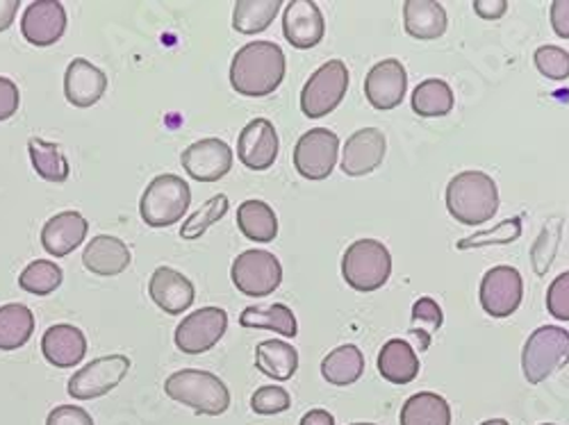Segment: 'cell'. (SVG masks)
I'll return each instance as SVG.
<instances>
[{
  "label": "cell",
  "instance_id": "45",
  "mask_svg": "<svg viewBox=\"0 0 569 425\" xmlns=\"http://www.w3.org/2000/svg\"><path fill=\"white\" fill-rule=\"evenodd\" d=\"M551 28L558 37L569 39V0H553L551 6Z\"/></svg>",
  "mask_w": 569,
  "mask_h": 425
},
{
  "label": "cell",
  "instance_id": "11",
  "mask_svg": "<svg viewBox=\"0 0 569 425\" xmlns=\"http://www.w3.org/2000/svg\"><path fill=\"white\" fill-rule=\"evenodd\" d=\"M228 330V314L221 307H201L187 314L176 327V346L187 355L208 353Z\"/></svg>",
  "mask_w": 569,
  "mask_h": 425
},
{
  "label": "cell",
  "instance_id": "27",
  "mask_svg": "<svg viewBox=\"0 0 569 425\" xmlns=\"http://www.w3.org/2000/svg\"><path fill=\"white\" fill-rule=\"evenodd\" d=\"M237 225H240L242 234L251 242L269 244L278 237V216L264 201L251 199L237 208Z\"/></svg>",
  "mask_w": 569,
  "mask_h": 425
},
{
  "label": "cell",
  "instance_id": "33",
  "mask_svg": "<svg viewBox=\"0 0 569 425\" xmlns=\"http://www.w3.org/2000/svg\"><path fill=\"white\" fill-rule=\"evenodd\" d=\"M28 153H30L32 169L37 171L39 178H43L46 182H53V184L67 182L71 169H69V162L58 144L32 136L28 141Z\"/></svg>",
  "mask_w": 569,
  "mask_h": 425
},
{
  "label": "cell",
  "instance_id": "14",
  "mask_svg": "<svg viewBox=\"0 0 569 425\" xmlns=\"http://www.w3.org/2000/svg\"><path fill=\"white\" fill-rule=\"evenodd\" d=\"M406 91H408V73H406V67L395 58L373 64L365 78V97L371 103V108L381 112L399 108Z\"/></svg>",
  "mask_w": 569,
  "mask_h": 425
},
{
  "label": "cell",
  "instance_id": "8",
  "mask_svg": "<svg viewBox=\"0 0 569 425\" xmlns=\"http://www.w3.org/2000/svg\"><path fill=\"white\" fill-rule=\"evenodd\" d=\"M230 280L240 294L262 298L280 287L282 266L269 251H244L232 262Z\"/></svg>",
  "mask_w": 569,
  "mask_h": 425
},
{
  "label": "cell",
  "instance_id": "4",
  "mask_svg": "<svg viewBox=\"0 0 569 425\" xmlns=\"http://www.w3.org/2000/svg\"><path fill=\"white\" fill-rule=\"evenodd\" d=\"M392 273V255L378 240L353 242L342 257V277L356 292L381 290Z\"/></svg>",
  "mask_w": 569,
  "mask_h": 425
},
{
  "label": "cell",
  "instance_id": "39",
  "mask_svg": "<svg viewBox=\"0 0 569 425\" xmlns=\"http://www.w3.org/2000/svg\"><path fill=\"white\" fill-rule=\"evenodd\" d=\"M538 71L549 80H567L569 78V53L560 45H540L533 55Z\"/></svg>",
  "mask_w": 569,
  "mask_h": 425
},
{
  "label": "cell",
  "instance_id": "18",
  "mask_svg": "<svg viewBox=\"0 0 569 425\" xmlns=\"http://www.w3.org/2000/svg\"><path fill=\"white\" fill-rule=\"evenodd\" d=\"M282 34L299 51L315 49L326 34V21L319 6L310 3V0L290 3L282 14Z\"/></svg>",
  "mask_w": 569,
  "mask_h": 425
},
{
  "label": "cell",
  "instance_id": "42",
  "mask_svg": "<svg viewBox=\"0 0 569 425\" xmlns=\"http://www.w3.org/2000/svg\"><path fill=\"white\" fill-rule=\"evenodd\" d=\"M547 310L558 321H569V271L560 273L547 290Z\"/></svg>",
  "mask_w": 569,
  "mask_h": 425
},
{
  "label": "cell",
  "instance_id": "50",
  "mask_svg": "<svg viewBox=\"0 0 569 425\" xmlns=\"http://www.w3.org/2000/svg\"><path fill=\"white\" fill-rule=\"evenodd\" d=\"M349 425H376V423H349Z\"/></svg>",
  "mask_w": 569,
  "mask_h": 425
},
{
  "label": "cell",
  "instance_id": "23",
  "mask_svg": "<svg viewBox=\"0 0 569 425\" xmlns=\"http://www.w3.org/2000/svg\"><path fill=\"white\" fill-rule=\"evenodd\" d=\"M130 249L119 237H112V234H99V237H93L82 253L84 269L101 277L121 275L130 266Z\"/></svg>",
  "mask_w": 569,
  "mask_h": 425
},
{
  "label": "cell",
  "instance_id": "3",
  "mask_svg": "<svg viewBox=\"0 0 569 425\" xmlns=\"http://www.w3.org/2000/svg\"><path fill=\"white\" fill-rule=\"evenodd\" d=\"M164 394L203 416H219L230 407V392L219 375L199 368H182L167 377Z\"/></svg>",
  "mask_w": 569,
  "mask_h": 425
},
{
  "label": "cell",
  "instance_id": "1",
  "mask_svg": "<svg viewBox=\"0 0 569 425\" xmlns=\"http://www.w3.org/2000/svg\"><path fill=\"white\" fill-rule=\"evenodd\" d=\"M284 69L288 62L278 43L251 41L242 45L230 62V84L242 97L262 99L280 87Z\"/></svg>",
  "mask_w": 569,
  "mask_h": 425
},
{
  "label": "cell",
  "instance_id": "15",
  "mask_svg": "<svg viewBox=\"0 0 569 425\" xmlns=\"http://www.w3.org/2000/svg\"><path fill=\"white\" fill-rule=\"evenodd\" d=\"M388 153L386 134L378 128L356 130L342 149V171L351 178H362L383 164Z\"/></svg>",
  "mask_w": 569,
  "mask_h": 425
},
{
  "label": "cell",
  "instance_id": "38",
  "mask_svg": "<svg viewBox=\"0 0 569 425\" xmlns=\"http://www.w3.org/2000/svg\"><path fill=\"white\" fill-rule=\"evenodd\" d=\"M521 237V219L512 216L503 223H499L492 230H483L471 234L467 240L458 242V251H469V249H486V246H508Z\"/></svg>",
  "mask_w": 569,
  "mask_h": 425
},
{
  "label": "cell",
  "instance_id": "19",
  "mask_svg": "<svg viewBox=\"0 0 569 425\" xmlns=\"http://www.w3.org/2000/svg\"><path fill=\"white\" fill-rule=\"evenodd\" d=\"M149 294H151L153 303L171 316L187 312L194 305V298H197V290L192 285V280L171 266H158L153 271L151 282H149Z\"/></svg>",
  "mask_w": 569,
  "mask_h": 425
},
{
  "label": "cell",
  "instance_id": "34",
  "mask_svg": "<svg viewBox=\"0 0 569 425\" xmlns=\"http://www.w3.org/2000/svg\"><path fill=\"white\" fill-rule=\"evenodd\" d=\"M280 0H240L232 10V28L242 34L264 32L278 17Z\"/></svg>",
  "mask_w": 569,
  "mask_h": 425
},
{
  "label": "cell",
  "instance_id": "24",
  "mask_svg": "<svg viewBox=\"0 0 569 425\" xmlns=\"http://www.w3.org/2000/svg\"><path fill=\"white\" fill-rule=\"evenodd\" d=\"M406 32L419 41H431L447 32V10L436 0H408L403 6Z\"/></svg>",
  "mask_w": 569,
  "mask_h": 425
},
{
  "label": "cell",
  "instance_id": "47",
  "mask_svg": "<svg viewBox=\"0 0 569 425\" xmlns=\"http://www.w3.org/2000/svg\"><path fill=\"white\" fill-rule=\"evenodd\" d=\"M19 12V0H0V32H6Z\"/></svg>",
  "mask_w": 569,
  "mask_h": 425
},
{
  "label": "cell",
  "instance_id": "17",
  "mask_svg": "<svg viewBox=\"0 0 569 425\" xmlns=\"http://www.w3.org/2000/svg\"><path fill=\"white\" fill-rule=\"evenodd\" d=\"M67 32V10L58 0H34L23 12L21 34L32 45H53Z\"/></svg>",
  "mask_w": 569,
  "mask_h": 425
},
{
  "label": "cell",
  "instance_id": "35",
  "mask_svg": "<svg viewBox=\"0 0 569 425\" xmlns=\"http://www.w3.org/2000/svg\"><path fill=\"white\" fill-rule=\"evenodd\" d=\"M442 323H445L442 307L433 298L423 296L412 305V327L408 330V335L415 340L419 351H426L431 346L433 333H438Z\"/></svg>",
  "mask_w": 569,
  "mask_h": 425
},
{
  "label": "cell",
  "instance_id": "49",
  "mask_svg": "<svg viewBox=\"0 0 569 425\" xmlns=\"http://www.w3.org/2000/svg\"><path fill=\"white\" fill-rule=\"evenodd\" d=\"M481 425H510L506 418H490V421H483Z\"/></svg>",
  "mask_w": 569,
  "mask_h": 425
},
{
  "label": "cell",
  "instance_id": "16",
  "mask_svg": "<svg viewBox=\"0 0 569 425\" xmlns=\"http://www.w3.org/2000/svg\"><path fill=\"white\" fill-rule=\"evenodd\" d=\"M278 132L269 119H253L237 139V158L251 171H267L278 160Z\"/></svg>",
  "mask_w": 569,
  "mask_h": 425
},
{
  "label": "cell",
  "instance_id": "7",
  "mask_svg": "<svg viewBox=\"0 0 569 425\" xmlns=\"http://www.w3.org/2000/svg\"><path fill=\"white\" fill-rule=\"evenodd\" d=\"M349 69L342 60H330L319 67L301 91V110L308 119H321L333 112L347 97Z\"/></svg>",
  "mask_w": 569,
  "mask_h": 425
},
{
  "label": "cell",
  "instance_id": "12",
  "mask_svg": "<svg viewBox=\"0 0 569 425\" xmlns=\"http://www.w3.org/2000/svg\"><path fill=\"white\" fill-rule=\"evenodd\" d=\"M481 307L495 316L506 318L517 312L525 298V280L512 266H495L481 280Z\"/></svg>",
  "mask_w": 569,
  "mask_h": 425
},
{
  "label": "cell",
  "instance_id": "37",
  "mask_svg": "<svg viewBox=\"0 0 569 425\" xmlns=\"http://www.w3.org/2000/svg\"><path fill=\"white\" fill-rule=\"evenodd\" d=\"M230 210V203H228V196L226 194H217L212 196L201 210H197L192 216H189L182 227H180V237L187 240V242H194V240H201L203 234L214 225L219 223Z\"/></svg>",
  "mask_w": 569,
  "mask_h": 425
},
{
  "label": "cell",
  "instance_id": "29",
  "mask_svg": "<svg viewBox=\"0 0 569 425\" xmlns=\"http://www.w3.org/2000/svg\"><path fill=\"white\" fill-rule=\"evenodd\" d=\"M256 366L260 373H264L271 381L284 383L297 373L299 368V353L290 344L269 340L258 344L256 348Z\"/></svg>",
  "mask_w": 569,
  "mask_h": 425
},
{
  "label": "cell",
  "instance_id": "26",
  "mask_svg": "<svg viewBox=\"0 0 569 425\" xmlns=\"http://www.w3.org/2000/svg\"><path fill=\"white\" fill-rule=\"evenodd\" d=\"M365 373V355L358 346L345 344L330 351L321 362V375L328 385L349 387L356 385Z\"/></svg>",
  "mask_w": 569,
  "mask_h": 425
},
{
  "label": "cell",
  "instance_id": "51",
  "mask_svg": "<svg viewBox=\"0 0 569 425\" xmlns=\"http://www.w3.org/2000/svg\"><path fill=\"white\" fill-rule=\"evenodd\" d=\"M542 425H553V423H542Z\"/></svg>",
  "mask_w": 569,
  "mask_h": 425
},
{
  "label": "cell",
  "instance_id": "25",
  "mask_svg": "<svg viewBox=\"0 0 569 425\" xmlns=\"http://www.w3.org/2000/svg\"><path fill=\"white\" fill-rule=\"evenodd\" d=\"M419 357L403 340H390L378 353V373L392 385H410L419 375Z\"/></svg>",
  "mask_w": 569,
  "mask_h": 425
},
{
  "label": "cell",
  "instance_id": "9",
  "mask_svg": "<svg viewBox=\"0 0 569 425\" xmlns=\"http://www.w3.org/2000/svg\"><path fill=\"white\" fill-rule=\"evenodd\" d=\"M128 371H130V360L126 355L97 357L69 377L67 392L76 401L101 398L121 385Z\"/></svg>",
  "mask_w": 569,
  "mask_h": 425
},
{
  "label": "cell",
  "instance_id": "44",
  "mask_svg": "<svg viewBox=\"0 0 569 425\" xmlns=\"http://www.w3.org/2000/svg\"><path fill=\"white\" fill-rule=\"evenodd\" d=\"M21 93L14 80L0 75V121H8L19 112Z\"/></svg>",
  "mask_w": 569,
  "mask_h": 425
},
{
  "label": "cell",
  "instance_id": "20",
  "mask_svg": "<svg viewBox=\"0 0 569 425\" xmlns=\"http://www.w3.org/2000/svg\"><path fill=\"white\" fill-rule=\"evenodd\" d=\"M108 89V75L87 62L84 58H76L64 73V97L73 108H91L97 105Z\"/></svg>",
  "mask_w": 569,
  "mask_h": 425
},
{
  "label": "cell",
  "instance_id": "30",
  "mask_svg": "<svg viewBox=\"0 0 569 425\" xmlns=\"http://www.w3.org/2000/svg\"><path fill=\"white\" fill-rule=\"evenodd\" d=\"M240 325L251 330H273V333L290 340L299 335V323L295 312L282 303H273L267 307H247L240 314Z\"/></svg>",
  "mask_w": 569,
  "mask_h": 425
},
{
  "label": "cell",
  "instance_id": "6",
  "mask_svg": "<svg viewBox=\"0 0 569 425\" xmlns=\"http://www.w3.org/2000/svg\"><path fill=\"white\" fill-rule=\"evenodd\" d=\"M569 364V333L560 325H542L533 330L521 351V371L529 385L545 383L551 373Z\"/></svg>",
  "mask_w": 569,
  "mask_h": 425
},
{
  "label": "cell",
  "instance_id": "48",
  "mask_svg": "<svg viewBox=\"0 0 569 425\" xmlns=\"http://www.w3.org/2000/svg\"><path fill=\"white\" fill-rule=\"evenodd\" d=\"M299 425H336V418L326 409H310Z\"/></svg>",
  "mask_w": 569,
  "mask_h": 425
},
{
  "label": "cell",
  "instance_id": "22",
  "mask_svg": "<svg viewBox=\"0 0 569 425\" xmlns=\"http://www.w3.org/2000/svg\"><path fill=\"white\" fill-rule=\"evenodd\" d=\"M41 353L58 368L78 366L87 355V337L76 325H51L41 337Z\"/></svg>",
  "mask_w": 569,
  "mask_h": 425
},
{
  "label": "cell",
  "instance_id": "43",
  "mask_svg": "<svg viewBox=\"0 0 569 425\" xmlns=\"http://www.w3.org/2000/svg\"><path fill=\"white\" fill-rule=\"evenodd\" d=\"M46 425H93V418L78 405H60L46 418Z\"/></svg>",
  "mask_w": 569,
  "mask_h": 425
},
{
  "label": "cell",
  "instance_id": "10",
  "mask_svg": "<svg viewBox=\"0 0 569 425\" xmlns=\"http://www.w3.org/2000/svg\"><path fill=\"white\" fill-rule=\"evenodd\" d=\"M340 153V136L328 128L306 132L295 146V166L306 180H326L333 173Z\"/></svg>",
  "mask_w": 569,
  "mask_h": 425
},
{
  "label": "cell",
  "instance_id": "5",
  "mask_svg": "<svg viewBox=\"0 0 569 425\" xmlns=\"http://www.w3.org/2000/svg\"><path fill=\"white\" fill-rule=\"evenodd\" d=\"M192 203V189L173 173H162L151 180L147 192L141 194L139 214L151 227H169L178 223Z\"/></svg>",
  "mask_w": 569,
  "mask_h": 425
},
{
  "label": "cell",
  "instance_id": "13",
  "mask_svg": "<svg viewBox=\"0 0 569 425\" xmlns=\"http://www.w3.org/2000/svg\"><path fill=\"white\" fill-rule=\"evenodd\" d=\"M180 164L197 182H217L232 169V149L217 136H208L184 149Z\"/></svg>",
  "mask_w": 569,
  "mask_h": 425
},
{
  "label": "cell",
  "instance_id": "2",
  "mask_svg": "<svg viewBox=\"0 0 569 425\" xmlns=\"http://www.w3.org/2000/svg\"><path fill=\"white\" fill-rule=\"evenodd\" d=\"M447 210L462 225H483L499 210L497 182L483 171H462L447 186Z\"/></svg>",
  "mask_w": 569,
  "mask_h": 425
},
{
  "label": "cell",
  "instance_id": "40",
  "mask_svg": "<svg viewBox=\"0 0 569 425\" xmlns=\"http://www.w3.org/2000/svg\"><path fill=\"white\" fill-rule=\"evenodd\" d=\"M292 405V398L288 394V389H282L278 385H269V387H260L253 396H251V409L260 416H271V414H280L288 412Z\"/></svg>",
  "mask_w": 569,
  "mask_h": 425
},
{
  "label": "cell",
  "instance_id": "36",
  "mask_svg": "<svg viewBox=\"0 0 569 425\" xmlns=\"http://www.w3.org/2000/svg\"><path fill=\"white\" fill-rule=\"evenodd\" d=\"M64 280V271L51 260H34L19 275V287L34 296L53 294Z\"/></svg>",
  "mask_w": 569,
  "mask_h": 425
},
{
  "label": "cell",
  "instance_id": "41",
  "mask_svg": "<svg viewBox=\"0 0 569 425\" xmlns=\"http://www.w3.org/2000/svg\"><path fill=\"white\" fill-rule=\"evenodd\" d=\"M558 242H560V219H553L549 225L542 227L540 240L533 249V264H536L538 275H545L549 271L556 249H558Z\"/></svg>",
  "mask_w": 569,
  "mask_h": 425
},
{
  "label": "cell",
  "instance_id": "46",
  "mask_svg": "<svg viewBox=\"0 0 569 425\" xmlns=\"http://www.w3.org/2000/svg\"><path fill=\"white\" fill-rule=\"evenodd\" d=\"M508 0H473V12L486 21H497L506 14Z\"/></svg>",
  "mask_w": 569,
  "mask_h": 425
},
{
  "label": "cell",
  "instance_id": "31",
  "mask_svg": "<svg viewBox=\"0 0 569 425\" xmlns=\"http://www.w3.org/2000/svg\"><path fill=\"white\" fill-rule=\"evenodd\" d=\"M34 333V314L21 303L0 307V351L23 348Z\"/></svg>",
  "mask_w": 569,
  "mask_h": 425
},
{
  "label": "cell",
  "instance_id": "32",
  "mask_svg": "<svg viewBox=\"0 0 569 425\" xmlns=\"http://www.w3.org/2000/svg\"><path fill=\"white\" fill-rule=\"evenodd\" d=\"M456 105V97L445 80H423L412 91V110L423 119L447 117Z\"/></svg>",
  "mask_w": 569,
  "mask_h": 425
},
{
  "label": "cell",
  "instance_id": "28",
  "mask_svg": "<svg viewBox=\"0 0 569 425\" xmlns=\"http://www.w3.org/2000/svg\"><path fill=\"white\" fill-rule=\"evenodd\" d=\"M399 423L401 425H451V407L440 394L419 392L403 403Z\"/></svg>",
  "mask_w": 569,
  "mask_h": 425
},
{
  "label": "cell",
  "instance_id": "21",
  "mask_svg": "<svg viewBox=\"0 0 569 425\" xmlns=\"http://www.w3.org/2000/svg\"><path fill=\"white\" fill-rule=\"evenodd\" d=\"M87 230H89V223L80 212H73V210L60 212L43 223L41 246L53 257H67L84 242Z\"/></svg>",
  "mask_w": 569,
  "mask_h": 425
}]
</instances>
